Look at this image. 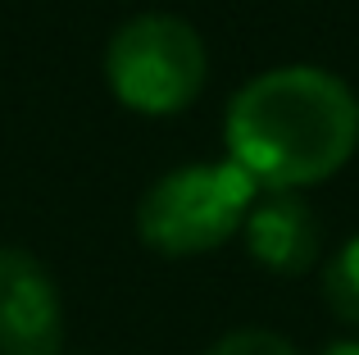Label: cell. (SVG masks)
<instances>
[{
	"label": "cell",
	"mask_w": 359,
	"mask_h": 355,
	"mask_svg": "<svg viewBox=\"0 0 359 355\" xmlns=\"http://www.w3.org/2000/svg\"><path fill=\"white\" fill-rule=\"evenodd\" d=\"M245 250L259 269L282 278L309 274L318 260V246H323V232H318V219L296 192H269L255 196L250 214L241 223Z\"/></svg>",
	"instance_id": "5b68a950"
},
{
	"label": "cell",
	"mask_w": 359,
	"mask_h": 355,
	"mask_svg": "<svg viewBox=\"0 0 359 355\" xmlns=\"http://www.w3.org/2000/svg\"><path fill=\"white\" fill-rule=\"evenodd\" d=\"M64 305L50 269L18 246H0V355H60Z\"/></svg>",
	"instance_id": "277c9868"
},
{
	"label": "cell",
	"mask_w": 359,
	"mask_h": 355,
	"mask_svg": "<svg viewBox=\"0 0 359 355\" xmlns=\"http://www.w3.org/2000/svg\"><path fill=\"white\" fill-rule=\"evenodd\" d=\"M323 301L341 323L359 328V237H351L323 269Z\"/></svg>",
	"instance_id": "8992f818"
},
{
	"label": "cell",
	"mask_w": 359,
	"mask_h": 355,
	"mask_svg": "<svg viewBox=\"0 0 359 355\" xmlns=\"http://www.w3.org/2000/svg\"><path fill=\"white\" fill-rule=\"evenodd\" d=\"M323 355H359V342H332L323 347Z\"/></svg>",
	"instance_id": "ba28073f"
},
{
	"label": "cell",
	"mask_w": 359,
	"mask_h": 355,
	"mask_svg": "<svg viewBox=\"0 0 359 355\" xmlns=\"http://www.w3.org/2000/svg\"><path fill=\"white\" fill-rule=\"evenodd\" d=\"M205 355H300V351L291 347L287 337L269 333V328H241V333H228V337H219Z\"/></svg>",
	"instance_id": "52a82bcc"
},
{
	"label": "cell",
	"mask_w": 359,
	"mask_h": 355,
	"mask_svg": "<svg viewBox=\"0 0 359 355\" xmlns=\"http://www.w3.org/2000/svg\"><path fill=\"white\" fill-rule=\"evenodd\" d=\"M259 187L232 160L187 164L146 187L137 205V237L159 255H205L241 232Z\"/></svg>",
	"instance_id": "3957f363"
},
{
	"label": "cell",
	"mask_w": 359,
	"mask_h": 355,
	"mask_svg": "<svg viewBox=\"0 0 359 355\" xmlns=\"http://www.w3.org/2000/svg\"><path fill=\"white\" fill-rule=\"evenodd\" d=\"M205 78H210V55L187 18L137 14L105 41V87L132 114H182L205 91Z\"/></svg>",
	"instance_id": "7a4b0ae2"
},
{
	"label": "cell",
	"mask_w": 359,
	"mask_h": 355,
	"mask_svg": "<svg viewBox=\"0 0 359 355\" xmlns=\"http://www.w3.org/2000/svg\"><path fill=\"white\" fill-rule=\"evenodd\" d=\"M228 160L269 192L323 182L359 146V100L337 73L287 64L250 78L223 119Z\"/></svg>",
	"instance_id": "6da1fadb"
}]
</instances>
